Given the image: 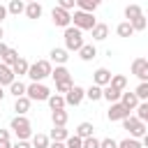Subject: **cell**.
<instances>
[{
    "label": "cell",
    "mask_w": 148,
    "mask_h": 148,
    "mask_svg": "<svg viewBox=\"0 0 148 148\" xmlns=\"http://www.w3.org/2000/svg\"><path fill=\"white\" fill-rule=\"evenodd\" d=\"M62 37H65V49L67 51H79L83 46V35H81V30L76 25H67Z\"/></svg>",
    "instance_id": "1"
},
{
    "label": "cell",
    "mask_w": 148,
    "mask_h": 148,
    "mask_svg": "<svg viewBox=\"0 0 148 148\" xmlns=\"http://www.w3.org/2000/svg\"><path fill=\"white\" fill-rule=\"evenodd\" d=\"M51 72H53V67H51L49 60H37V62H32V65L28 67V76H30L32 81H42V79L51 76Z\"/></svg>",
    "instance_id": "2"
},
{
    "label": "cell",
    "mask_w": 148,
    "mask_h": 148,
    "mask_svg": "<svg viewBox=\"0 0 148 148\" xmlns=\"http://www.w3.org/2000/svg\"><path fill=\"white\" fill-rule=\"evenodd\" d=\"M25 95L30 97V102H46L51 90L42 83V81H32L30 86H25Z\"/></svg>",
    "instance_id": "3"
},
{
    "label": "cell",
    "mask_w": 148,
    "mask_h": 148,
    "mask_svg": "<svg viewBox=\"0 0 148 148\" xmlns=\"http://www.w3.org/2000/svg\"><path fill=\"white\" fill-rule=\"evenodd\" d=\"M72 23H74L79 30H92V25H95L97 21H95L92 12H83V9H79V12L72 14Z\"/></svg>",
    "instance_id": "4"
},
{
    "label": "cell",
    "mask_w": 148,
    "mask_h": 148,
    "mask_svg": "<svg viewBox=\"0 0 148 148\" xmlns=\"http://www.w3.org/2000/svg\"><path fill=\"white\" fill-rule=\"evenodd\" d=\"M12 130H14V134H16V139H28L30 134H32V127H30V120L25 118V116H18L16 113V118L12 120V125H9Z\"/></svg>",
    "instance_id": "5"
},
{
    "label": "cell",
    "mask_w": 148,
    "mask_h": 148,
    "mask_svg": "<svg viewBox=\"0 0 148 148\" xmlns=\"http://www.w3.org/2000/svg\"><path fill=\"white\" fill-rule=\"evenodd\" d=\"M123 127H125L134 139L143 136V134H146V130H148V127H146V123H143V120H139L136 116H127V118H123Z\"/></svg>",
    "instance_id": "6"
},
{
    "label": "cell",
    "mask_w": 148,
    "mask_h": 148,
    "mask_svg": "<svg viewBox=\"0 0 148 148\" xmlns=\"http://www.w3.org/2000/svg\"><path fill=\"white\" fill-rule=\"evenodd\" d=\"M83 97H86V90H83L81 86H72V88L65 92V104H69V106H79V104L83 102Z\"/></svg>",
    "instance_id": "7"
},
{
    "label": "cell",
    "mask_w": 148,
    "mask_h": 148,
    "mask_svg": "<svg viewBox=\"0 0 148 148\" xmlns=\"http://www.w3.org/2000/svg\"><path fill=\"white\" fill-rule=\"evenodd\" d=\"M51 18H53V23L60 25V28H67V25L72 23V14H69L67 9H62V7H53Z\"/></svg>",
    "instance_id": "8"
},
{
    "label": "cell",
    "mask_w": 148,
    "mask_h": 148,
    "mask_svg": "<svg viewBox=\"0 0 148 148\" xmlns=\"http://www.w3.org/2000/svg\"><path fill=\"white\" fill-rule=\"evenodd\" d=\"M109 120L113 123V120H123V118H127L130 116V109L123 104V102H111V109H109Z\"/></svg>",
    "instance_id": "9"
},
{
    "label": "cell",
    "mask_w": 148,
    "mask_h": 148,
    "mask_svg": "<svg viewBox=\"0 0 148 148\" xmlns=\"http://www.w3.org/2000/svg\"><path fill=\"white\" fill-rule=\"evenodd\" d=\"M132 74L139 81H148V60L146 58H134L132 62Z\"/></svg>",
    "instance_id": "10"
},
{
    "label": "cell",
    "mask_w": 148,
    "mask_h": 148,
    "mask_svg": "<svg viewBox=\"0 0 148 148\" xmlns=\"http://www.w3.org/2000/svg\"><path fill=\"white\" fill-rule=\"evenodd\" d=\"M111 72L106 69V67H99V69H95V74H92V83H97V86H109V81H111Z\"/></svg>",
    "instance_id": "11"
},
{
    "label": "cell",
    "mask_w": 148,
    "mask_h": 148,
    "mask_svg": "<svg viewBox=\"0 0 148 148\" xmlns=\"http://www.w3.org/2000/svg\"><path fill=\"white\" fill-rule=\"evenodd\" d=\"M120 95H123V90L113 88L111 83L102 88V99H106V102H120Z\"/></svg>",
    "instance_id": "12"
},
{
    "label": "cell",
    "mask_w": 148,
    "mask_h": 148,
    "mask_svg": "<svg viewBox=\"0 0 148 148\" xmlns=\"http://www.w3.org/2000/svg\"><path fill=\"white\" fill-rule=\"evenodd\" d=\"M14 111H16L18 116H25V113L30 111V97H28V95L16 97V102H14Z\"/></svg>",
    "instance_id": "13"
},
{
    "label": "cell",
    "mask_w": 148,
    "mask_h": 148,
    "mask_svg": "<svg viewBox=\"0 0 148 148\" xmlns=\"http://www.w3.org/2000/svg\"><path fill=\"white\" fill-rule=\"evenodd\" d=\"M14 79H16V76H14L12 67H9V65H5V62L0 60V86H9Z\"/></svg>",
    "instance_id": "14"
},
{
    "label": "cell",
    "mask_w": 148,
    "mask_h": 148,
    "mask_svg": "<svg viewBox=\"0 0 148 148\" xmlns=\"http://www.w3.org/2000/svg\"><path fill=\"white\" fill-rule=\"evenodd\" d=\"M109 37V25L106 23H95L92 25V39L95 42H102V39H106Z\"/></svg>",
    "instance_id": "15"
},
{
    "label": "cell",
    "mask_w": 148,
    "mask_h": 148,
    "mask_svg": "<svg viewBox=\"0 0 148 148\" xmlns=\"http://www.w3.org/2000/svg\"><path fill=\"white\" fill-rule=\"evenodd\" d=\"M42 12H44V9H42V5H39L37 0H35V2H25V16H28V18H39Z\"/></svg>",
    "instance_id": "16"
},
{
    "label": "cell",
    "mask_w": 148,
    "mask_h": 148,
    "mask_svg": "<svg viewBox=\"0 0 148 148\" xmlns=\"http://www.w3.org/2000/svg\"><path fill=\"white\" fill-rule=\"evenodd\" d=\"M95 56H97L95 44H83V46L79 49V58H81V60H86V62H88V60H92Z\"/></svg>",
    "instance_id": "17"
},
{
    "label": "cell",
    "mask_w": 148,
    "mask_h": 148,
    "mask_svg": "<svg viewBox=\"0 0 148 148\" xmlns=\"http://www.w3.org/2000/svg\"><path fill=\"white\" fill-rule=\"evenodd\" d=\"M28 67H30V62L18 56V60L12 65V72H14V76H23V74H28Z\"/></svg>",
    "instance_id": "18"
},
{
    "label": "cell",
    "mask_w": 148,
    "mask_h": 148,
    "mask_svg": "<svg viewBox=\"0 0 148 148\" xmlns=\"http://www.w3.org/2000/svg\"><path fill=\"white\" fill-rule=\"evenodd\" d=\"M51 76H53V81L58 83V81H69L72 76H69V69L65 67V65H56V69L51 72Z\"/></svg>",
    "instance_id": "19"
},
{
    "label": "cell",
    "mask_w": 148,
    "mask_h": 148,
    "mask_svg": "<svg viewBox=\"0 0 148 148\" xmlns=\"http://www.w3.org/2000/svg\"><path fill=\"white\" fill-rule=\"evenodd\" d=\"M120 102L132 111V109H136V106H139V102H141V99L136 97V92H123V95H120Z\"/></svg>",
    "instance_id": "20"
},
{
    "label": "cell",
    "mask_w": 148,
    "mask_h": 148,
    "mask_svg": "<svg viewBox=\"0 0 148 148\" xmlns=\"http://www.w3.org/2000/svg\"><path fill=\"white\" fill-rule=\"evenodd\" d=\"M67 53H69L67 49H53V51H51V60H53L56 65H65L67 58H69Z\"/></svg>",
    "instance_id": "21"
},
{
    "label": "cell",
    "mask_w": 148,
    "mask_h": 148,
    "mask_svg": "<svg viewBox=\"0 0 148 148\" xmlns=\"http://www.w3.org/2000/svg\"><path fill=\"white\" fill-rule=\"evenodd\" d=\"M67 118H69V116H67V111H65V109H56V111L51 113L53 125H60V127H65V125H67Z\"/></svg>",
    "instance_id": "22"
},
{
    "label": "cell",
    "mask_w": 148,
    "mask_h": 148,
    "mask_svg": "<svg viewBox=\"0 0 148 148\" xmlns=\"http://www.w3.org/2000/svg\"><path fill=\"white\" fill-rule=\"evenodd\" d=\"M116 32H118V37H132V35H134V28H132L130 21H123V23H118Z\"/></svg>",
    "instance_id": "23"
},
{
    "label": "cell",
    "mask_w": 148,
    "mask_h": 148,
    "mask_svg": "<svg viewBox=\"0 0 148 148\" xmlns=\"http://www.w3.org/2000/svg\"><path fill=\"white\" fill-rule=\"evenodd\" d=\"M49 106H51V111H56V109H65V95H49Z\"/></svg>",
    "instance_id": "24"
},
{
    "label": "cell",
    "mask_w": 148,
    "mask_h": 148,
    "mask_svg": "<svg viewBox=\"0 0 148 148\" xmlns=\"http://www.w3.org/2000/svg\"><path fill=\"white\" fill-rule=\"evenodd\" d=\"M67 136H69V134H67V130H65V127L53 125V130H51V136H49V139H51V141H65Z\"/></svg>",
    "instance_id": "25"
},
{
    "label": "cell",
    "mask_w": 148,
    "mask_h": 148,
    "mask_svg": "<svg viewBox=\"0 0 148 148\" xmlns=\"http://www.w3.org/2000/svg\"><path fill=\"white\" fill-rule=\"evenodd\" d=\"M7 12H9V14H14V16L23 14V12H25V2H23V0H12V2L7 5Z\"/></svg>",
    "instance_id": "26"
},
{
    "label": "cell",
    "mask_w": 148,
    "mask_h": 148,
    "mask_svg": "<svg viewBox=\"0 0 148 148\" xmlns=\"http://www.w3.org/2000/svg\"><path fill=\"white\" fill-rule=\"evenodd\" d=\"M86 97L90 99V102H97V99H102V86H97V83H92L88 90H86Z\"/></svg>",
    "instance_id": "27"
},
{
    "label": "cell",
    "mask_w": 148,
    "mask_h": 148,
    "mask_svg": "<svg viewBox=\"0 0 148 148\" xmlns=\"http://www.w3.org/2000/svg\"><path fill=\"white\" fill-rule=\"evenodd\" d=\"M49 143H51V139L46 136V134H35L32 136V148H49Z\"/></svg>",
    "instance_id": "28"
},
{
    "label": "cell",
    "mask_w": 148,
    "mask_h": 148,
    "mask_svg": "<svg viewBox=\"0 0 148 148\" xmlns=\"http://www.w3.org/2000/svg\"><path fill=\"white\" fill-rule=\"evenodd\" d=\"M92 123H81L79 127H76V136H81V139H86V136H92Z\"/></svg>",
    "instance_id": "29"
},
{
    "label": "cell",
    "mask_w": 148,
    "mask_h": 148,
    "mask_svg": "<svg viewBox=\"0 0 148 148\" xmlns=\"http://www.w3.org/2000/svg\"><path fill=\"white\" fill-rule=\"evenodd\" d=\"M143 12H141V7L139 5H127L125 7V18L127 21H132V18H136V16H141Z\"/></svg>",
    "instance_id": "30"
},
{
    "label": "cell",
    "mask_w": 148,
    "mask_h": 148,
    "mask_svg": "<svg viewBox=\"0 0 148 148\" xmlns=\"http://www.w3.org/2000/svg\"><path fill=\"white\" fill-rule=\"evenodd\" d=\"M9 92H12L14 97H21V95H25V86H23L21 81H16V79H14V81L9 83Z\"/></svg>",
    "instance_id": "31"
},
{
    "label": "cell",
    "mask_w": 148,
    "mask_h": 148,
    "mask_svg": "<svg viewBox=\"0 0 148 148\" xmlns=\"http://www.w3.org/2000/svg\"><path fill=\"white\" fill-rule=\"evenodd\" d=\"M0 60H2L5 65H9V67H12V65H14L16 60H18V51H14V49H7V53H5V56H2Z\"/></svg>",
    "instance_id": "32"
},
{
    "label": "cell",
    "mask_w": 148,
    "mask_h": 148,
    "mask_svg": "<svg viewBox=\"0 0 148 148\" xmlns=\"http://www.w3.org/2000/svg\"><path fill=\"white\" fill-rule=\"evenodd\" d=\"M109 83H111L113 88H118V90H125V86H127V79H125L123 74H113Z\"/></svg>",
    "instance_id": "33"
},
{
    "label": "cell",
    "mask_w": 148,
    "mask_h": 148,
    "mask_svg": "<svg viewBox=\"0 0 148 148\" xmlns=\"http://www.w3.org/2000/svg\"><path fill=\"white\" fill-rule=\"evenodd\" d=\"M118 148H143V143L139 141V139H123V141H118Z\"/></svg>",
    "instance_id": "34"
},
{
    "label": "cell",
    "mask_w": 148,
    "mask_h": 148,
    "mask_svg": "<svg viewBox=\"0 0 148 148\" xmlns=\"http://www.w3.org/2000/svg\"><path fill=\"white\" fill-rule=\"evenodd\" d=\"M76 7L83 9V12H95L97 9V2L95 0H76Z\"/></svg>",
    "instance_id": "35"
},
{
    "label": "cell",
    "mask_w": 148,
    "mask_h": 148,
    "mask_svg": "<svg viewBox=\"0 0 148 148\" xmlns=\"http://www.w3.org/2000/svg\"><path fill=\"white\" fill-rule=\"evenodd\" d=\"M65 148H83V139L81 136H67L65 139Z\"/></svg>",
    "instance_id": "36"
},
{
    "label": "cell",
    "mask_w": 148,
    "mask_h": 148,
    "mask_svg": "<svg viewBox=\"0 0 148 148\" xmlns=\"http://www.w3.org/2000/svg\"><path fill=\"white\" fill-rule=\"evenodd\" d=\"M134 92H136V97H139V99H143V102H146V99H148V81H141V83L136 86V90H134Z\"/></svg>",
    "instance_id": "37"
},
{
    "label": "cell",
    "mask_w": 148,
    "mask_h": 148,
    "mask_svg": "<svg viewBox=\"0 0 148 148\" xmlns=\"http://www.w3.org/2000/svg\"><path fill=\"white\" fill-rule=\"evenodd\" d=\"M130 23H132L134 32H139V30H146V16H143V14H141V16H136V18H132Z\"/></svg>",
    "instance_id": "38"
},
{
    "label": "cell",
    "mask_w": 148,
    "mask_h": 148,
    "mask_svg": "<svg viewBox=\"0 0 148 148\" xmlns=\"http://www.w3.org/2000/svg\"><path fill=\"white\" fill-rule=\"evenodd\" d=\"M136 118H139V120H146V118H148V99H146V102H139V106H136Z\"/></svg>",
    "instance_id": "39"
},
{
    "label": "cell",
    "mask_w": 148,
    "mask_h": 148,
    "mask_svg": "<svg viewBox=\"0 0 148 148\" xmlns=\"http://www.w3.org/2000/svg\"><path fill=\"white\" fill-rule=\"evenodd\" d=\"M72 86H74V81H72V79H69V81H58V83H56V92H62V95H65Z\"/></svg>",
    "instance_id": "40"
},
{
    "label": "cell",
    "mask_w": 148,
    "mask_h": 148,
    "mask_svg": "<svg viewBox=\"0 0 148 148\" xmlns=\"http://www.w3.org/2000/svg\"><path fill=\"white\" fill-rule=\"evenodd\" d=\"M83 148H99V139H95V136H86V139H83Z\"/></svg>",
    "instance_id": "41"
},
{
    "label": "cell",
    "mask_w": 148,
    "mask_h": 148,
    "mask_svg": "<svg viewBox=\"0 0 148 148\" xmlns=\"http://www.w3.org/2000/svg\"><path fill=\"white\" fill-rule=\"evenodd\" d=\"M99 148H118V141H113L111 136H106V139L99 141Z\"/></svg>",
    "instance_id": "42"
},
{
    "label": "cell",
    "mask_w": 148,
    "mask_h": 148,
    "mask_svg": "<svg viewBox=\"0 0 148 148\" xmlns=\"http://www.w3.org/2000/svg\"><path fill=\"white\" fill-rule=\"evenodd\" d=\"M74 5H76V0H58V7H62V9H67V12H69Z\"/></svg>",
    "instance_id": "43"
},
{
    "label": "cell",
    "mask_w": 148,
    "mask_h": 148,
    "mask_svg": "<svg viewBox=\"0 0 148 148\" xmlns=\"http://www.w3.org/2000/svg\"><path fill=\"white\" fill-rule=\"evenodd\" d=\"M12 148H30V143H28L25 139H18V141H16V143H14Z\"/></svg>",
    "instance_id": "44"
},
{
    "label": "cell",
    "mask_w": 148,
    "mask_h": 148,
    "mask_svg": "<svg viewBox=\"0 0 148 148\" xmlns=\"http://www.w3.org/2000/svg\"><path fill=\"white\" fill-rule=\"evenodd\" d=\"M0 141H9V132L7 130H0Z\"/></svg>",
    "instance_id": "45"
},
{
    "label": "cell",
    "mask_w": 148,
    "mask_h": 148,
    "mask_svg": "<svg viewBox=\"0 0 148 148\" xmlns=\"http://www.w3.org/2000/svg\"><path fill=\"white\" fill-rule=\"evenodd\" d=\"M49 148H65V143H62V141H51Z\"/></svg>",
    "instance_id": "46"
},
{
    "label": "cell",
    "mask_w": 148,
    "mask_h": 148,
    "mask_svg": "<svg viewBox=\"0 0 148 148\" xmlns=\"http://www.w3.org/2000/svg\"><path fill=\"white\" fill-rule=\"evenodd\" d=\"M7 49H9V46H7V44H2V39H0V58L7 53Z\"/></svg>",
    "instance_id": "47"
},
{
    "label": "cell",
    "mask_w": 148,
    "mask_h": 148,
    "mask_svg": "<svg viewBox=\"0 0 148 148\" xmlns=\"http://www.w3.org/2000/svg\"><path fill=\"white\" fill-rule=\"evenodd\" d=\"M7 14H9V12H7V7H2V5H0V23H2V18H5Z\"/></svg>",
    "instance_id": "48"
},
{
    "label": "cell",
    "mask_w": 148,
    "mask_h": 148,
    "mask_svg": "<svg viewBox=\"0 0 148 148\" xmlns=\"http://www.w3.org/2000/svg\"><path fill=\"white\" fill-rule=\"evenodd\" d=\"M141 139H143V141H141V143H143V148H148V132H146V134H143Z\"/></svg>",
    "instance_id": "49"
},
{
    "label": "cell",
    "mask_w": 148,
    "mask_h": 148,
    "mask_svg": "<svg viewBox=\"0 0 148 148\" xmlns=\"http://www.w3.org/2000/svg\"><path fill=\"white\" fill-rule=\"evenodd\" d=\"M0 148H12V143L9 141H0Z\"/></svg>",
    "instance_id": "50"
},
{
    "label": "cell",
    "mask_w": 148,
    "mask_h": 148,
    "mask_svg": "<svg viewBox=\"0 0 148 148\" xmlns=\"http://www.w3.org/2000/svg\"><path fill=\"white\" fill-rule=\"evenodd\" d=\"M2 97H5V90H2V86H0V102H2Z\"/></svg>",
    "instance_id": "51"
},
{
    "label": "cell",
    "mask_w": 148,
    "mask_h": 148,
    "mask_svg": "<svg viewBox=\"0 0 148 148\" xmlns=\"http://www.w3.org/2000/svg\"><path fill=\"white\" fill-rule=\"evenodd\" d=\"M2 37H5V30H2V25H0V39H2Z\"/></svg>",
    "instance_id": "52"
},
{
    "label": "cell",
    "mask_w": 148,
    "mask_h": 148,
    "mask_svg": "<svg viewBox=\"0 0 148 148\" xmlns=\"http://www.w3.org/2000/svg\"><path fill=\"white\" fill-rule=\"evenodd\" d=\"M143 123H146V127H148V118H146V120H143Z\"/></svg>",
    "instance_id": "53"
},
{
    "label": "cell",
    "mask_w": 148,
    "mask_h": 148,
    "mask_svg": "<svg viewBox=\"0 0 148 148\" xmlns=\"http://www.w3.org/2000/svg\"><path fill=\"white\" fill-rule=\"evenodd\" d=\"M23 2H35V0H23Z\"/></svg>",
    "instance_id": "54"
},
{
    "label": "cell",
    "mask_w": 148,
    "mask_h": 148,
    "mask_svg": "<svg viewBox=\"0 0 148 148\" xmlns=\"http://www.w3.org/2000/svg\"><path fill=\"white\" fill-rule=\"evenodd\" d=\"M146 28H148V16H146Z\"/></svg>",
    "instance_id": "55"
}]
</instances>
